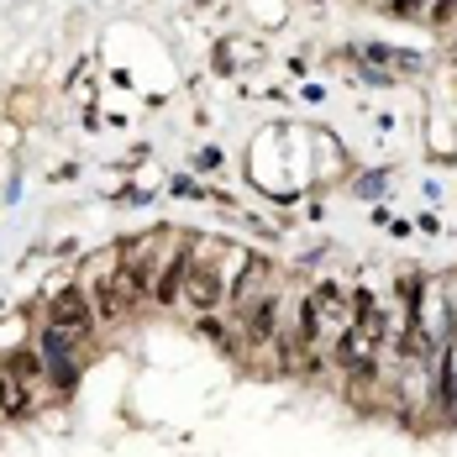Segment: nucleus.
<instances>
[{"instance_id":"obj_7","label":"nucleus","mask_w":457,"mask_h":457,"mask_svg":"<svg viewBox=\"0 0 457 457\" xmlns=\"http://www.w3.org/2000/svg\"><path fill=\"white\" fill-rule=\"evenodd\" d=\"M0 415H5V384H0Z\"/></svg>"},{"instance_id":"obj_1","label":"nucleus","mask_w":457,"mask_h":457,"mask_svg":"<svg viewBox=\"0 0 457 457\" xmlns=\"http://www.w3.org/2000/svg\"><path fill=\"white\" fill-rule=\"evenodd\" d=\"M184 300L200 311V316H211L221 300H227V278H221V247H211V253H189V274H184Z\"/></svg>"},{"instance_id":"obj_2","label":"nucleus","mask_w":457,"mask_h":457,"mask_svg":"<svg viewBox=\"0 0 457 457\" xmlns=\"http://www.w3.org/2000/svg\"><path fill=\"white\" fill-rule=\"evenodd\" d=\"M47 326L58 331V337H69V342H79V337H90L95 326V305L90 295L74 284V289H58L53 300H47Z\"/></svg>"},{"instance_id":"obj_5","label":"nucleus","mask_w":457,"mask_h":457,"mask_svg":"<svg viewBox=\"0 0 457 457\" xmlns=\"http://www.w3.org/2000/svg\"><path fill=\"white\" fill-rule=\"evenodd\" d=\"M189 253H195V247H189V242H179V253H174V258H169V269L158 274V284H153V300H158V305H169V300H179V295H184Z\"/></svg>"},{"instance_id":"obj_6","label":"nucleus","mask_w":457,"mask_h":457,"mask_svg":"<svg viewBox=\"0 0 457 457\" xmlns=\"http://www.w3.org/2000/svg\"><path fill=\"white\" fill-rule=\"evenodd\" d=\"M457 21V0H436L431 5V27H453Z\"/></svg>"},{"instance_id":"obj_3","label":"nucleus","mask_w":457,"mask_h":457,"mask_svg":"<svg viewBox=\"0 0 457 457\" xmlns=\"http://www.w3.org/2000/svg\"><path fill=\"white\" fill-rule=\"evenodd\" d=\"M269 300H278L274 295V263H269V258H247V269L231 284V311L247 316V311H258V305H269Z\"/></svg>"},{"instance_id":"obj_4","label":"nucleus","mask_w":457,"mask_h":457,"mask_svg":"<svg viewBox=\"0 0 457 457\" xmlns=\"http://www.w3.org/2000/svg\"><path fill=\"white\" fill-rule=\"evenodd\" d=\"M37 378H47L43 363H37V353H16L11 363L0 368V384H5V415H21L27 405H32Z\"/></svg>"}]
</instances>
